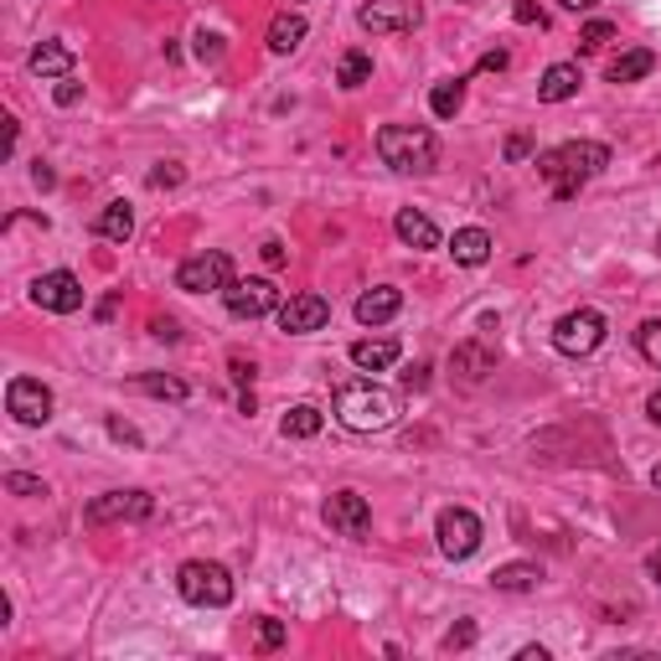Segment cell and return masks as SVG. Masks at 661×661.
Here are the masks:
<instances>
[{"label":"cell","instance_id":"obj_2","mask_svg":"<svg viewBox=\"0 0 661 661\" xmlns=\"http://www.w3.org/2000/svg\"><path fill=\"white\" fill-rule=\"evenodd\" d=\"M398 413H404L398 393L383 388V383H372V377H351V383L336 388V419H341L347 429H357V434L393 429L398 424Z\"/></svg>","mask_w":661,"mask_h":661},{"label":"cell","instance_id":"obj_27","mask_svg":"<svg viewBox=\"0 0 661 661\" xmlns=\"http://www.w3.org/2000/svg\"><path fill=\"white\" fill-rule=\"evenodd\" d=\"M135 388L151 393V398H166V404H187V393H192L181 377H166V372H140Z\"/></svg>","mask_w":661,"mask_h":661},{"label":"cell","instance_id":"obj_24","mask_svg":"<svg viewBox=\"0 0 661 661\" xmlns=\"http://www.w3.org/2000/svg\"><path fill=\"white\" fill-rule=\"evenodd\" d=\"M491 584H496L502 594H527V589L543 584V568L538 564H502L496 574H491Z\"/></svg>","mask_w":661,"mask_h":661},{"label":"cell","instance_id":"obj_33","mask_svg":"<svg viewBox=\"0 0 661 661\" xmlns=\"http://www.w3.org/2000/svg\"><path fill=\"white\" fill-rule=\"evenodd\" d=\"M285 646V625L274 621V615H264L259 621V651H279Z\"/></svg>","mask_w":661,"mask_h":661},{"label":"cell","instance_id":"obj_19","mask_svg":"<svg viewBox=\"0 0 661 661\" xmlns=\"http://www.w3.org/2000/svg\"><path fill=\"white\" fill-rule=\"evenodd\" d=\"M579 83H584V73L574 62H553L543 73V83H538V98H543V104H564V98L579 94Z\"/></svg>","mask_w":661,"mask_h":661},{"label":"cell","instance_id":"obj_25","mask_svg":"<svg viewBox=\"0 0 661 661\" xmlns=\"http://www.w3.org/2000/svg\"><path fill=\"white\" fill-rule=\"evenodd\" d=\"M651 68H657V52H646V47H630V52H621V58L610 62V83H641Z\"/></svg>","mask_w":661,"mask_h":661},{"label":"cell","instance_id":"obj_41","mask_svg":"<svg viewBox=\"0 0 661 661\" xmlns=\"http://www.w3.org/2000/svg\"><path fill=\"white\" fill-rule=\"evenodd\" d=\"M517 21H522V26H543V11H538L532 0H517Z\"/></svg>","mask_w":661,"mask_h":661},{"label":"cell","instance_id":"obj_21","mask_svg":"<svg viewBox=\"0 0 661 661\" xmlns=\"http://www.w3.org/2000/svg\"><path fill=\"white\" fill-rule=\"evenodd\" d=\"M26 68H32L37 79H68V73H73V47H62V41H41L37 52L26 58Z\"/></svg>","mask_w":661,"mask_h":661},{"label":"cell","instance_id":"obj_8","mask_svg":"<svg viewBox=\"0 0 661 661\" xmlns=\"http://www.w3.org/2000/svg\"><path fill=\"white\" fill-rule=\"evenodd\" d=\"M419 21H424L419 0H368V5L357 11V26H362L368 37H398V32H413Z\"/></svg>","mask_w":661,"mask_h":661},{"label":"cell","instance_id":"obj_37","mask_svg":"<svg viewBox=\"0 0 661 661\" xmlns=\"http://www.w3.org/2000/svg\"><path fill=\"white\" fill-rule=\"evenodd\" d=\"M470 641H476V625H455V630H449V636H445V651H466V646Z\"/></svg>","mask_w":661,"mask_h":661},{"label":"cell","instance_id":"obj_26","mask_svg":"<svg viewBox=\"0 0 661 661\" xmlns=\"http://www.w3.org/2000/svg\"><path fill=\"white\" fill-rule=\"evenodd\" d=\"M321 424H326V413L315 409V404H295L290 413H285V440H315L321 434Z\"/></svg>","mask_w":661,"mask_h":661},{"label":"cell","instance_id":"obj_47","mask_svg":"<svg viewBox=\"0 0 661 661\" xmlns=\"http://www.w3.org/2000/svg\"><path fill=\"white\" fill-rule=\"evenodd\" d=\"M517 657H522V661H548V651H543V646H522Z\"/></svg>","mask_w":661,"mask_h":661},{"label":"cell","instance_id":"obj_32","mask_svg":"<svg viewBox=\"0 0 661 661\" xmlns=\"http://www.w3.org/2000/svg\"><path fill=\"white\" fill-rule=\"evenodd\" d=\"M5 491H11V496H47V486H41L37 476H21V470L5 476Z\"/></svg>","mask_w":661,"mask_h":661},{"label":"cell","instance_id":"obj_6","mask_svg":"<svg viewBox=\"0 0 661 661\" xmlns=\"http://www.w3.org/2000/svg\"><path fill=\"white\" fill-rule=\"evenodd\" d=\"M604 315L589 311V305H579V311L558 315V326H553V347L564 351V357H589V351L604 341Z\"/></svg>","mask_w":661,"mask_h":661},{"label":"cell","instance_id":"obj_14","mask_svg":"<svg viewBox=\"0 0 661 661\" xmlns=\"http://www.w3.org/2000/svg\"><path fill=\"white\" fill-rule=\"evenodd\" d=\"M279 330L285 336H311L330 321V300L326 295H290V300H279Z\"/></svg>","mask_w":661,"mask_h":661},{"label":"cell","instance_id":"obj_7","mask_svg":"<svg viewBox=\"0 0 661 661\" xmlns=\"http://www.w3.org/2000/svg\"><path fill=\"white\" fill-rule=\"evenodd\" d=\"M151 512H156V496L130 486V491H104V496H94L83 517H88L94 527H109V522H145Z\"/></svg>","mask_w":661,"mask_h":661},{"label":"cell","instance_id":"obj_44","mask_svg":"<svg viewBox=\"0 0 661 661\" xmlns=\"http://www.w3.org/2000/svg\"><path fill=\"white\" fill-rule=\"evenodd\" d=\"M646 419H651V424L661 429V388L651 393V398H646Z\"/></svg>","mask_w":661,"mask_h":661},{"label":"cell","instance_id":"obj_46","mask_svg":"<svg viewBox=\"0 0 661 661\" xmlns=\"http://www.w3.org/2000/svg\"><path fill=\"white\" fill-rule=\"evenodd\" d=\"M558 5H564V11H594L600 0H558Z\"/></svg>","mask_w":661,"mask_h":661},{"label":"cell","instance_id":"obj_11","mask_svg":"<svg viewBox=\"0 0 661 661\" xmlns=\"http://www.w3.org/2000/svg\"><path fill=\"white\" fill-rule=\"evenodd\" d=\"M5 413L26 429L47 424V419H52V388L37 383V377H11V388H5Z\"/></svg>","mask_w":661,"mask_h":661},{"label":"cell","instance_id":"obj_17","mask_svg":"<svg viewBox=\"0 0 661 661\" xmlns=\"http://www.w3.org/2000/svg\"><path fill=\"white\" fill-rule=\"evenodd\" d=\"M393 233L404 238L409 249H440V228H434V217H424L419 207H404V213L393 217Z\"/></svg>","mask_w":661,"mask_h":661},{"label":"cell","instance_id":"obj_9","mask_svg":"<svg viewBox=\"0 0 661 661\" xmlns=\"http://www.w3.org/2000/svg\"><path fill=\"white\" fill-rule=\"evenodd\" d=\"M228 285H233V259H228L223 249L196 253V259H187V264L176 269V290H187V295L228 290Z\"/></svg>","mask_w":661,"mask_h":661},{"label":"cell","instance_id":"obj_50","mask_svg":"<svg viewBox=\"0 0 661 661\" xmlns=\"http://www.w3.org/2000/svg\"><path fill=\"white\" fill-rule=\"evenodd\" d=\"M657 253H661V233H657Z\"/></svg>","mask_w":661,"mask_h":661},{"label":"cell","instance_id":"obj_29","mask_svg":"<svg viewBox=\"0 0 661 661\" xmlns=\"http://www.w3.org/2000/svg\"><path fill=\"white\" fill-rule=\"evenodd\" d=\"M368 79H372V58H368V52H347L341 68H336V83H341V88H362Z\"/></svg>","mask_w":661,"mask_h":661},{"label":"cell","instance_id":"obj_5","mask_svg":"<svg viewBox=\"0 0 661 661\" xmlns=\"http://www.w3.org/2000/svg\"><path fill=\"white\" fill-rule=\"evenodd\" d=\"M434 538H440V553H445L449 564H466L486 532H481V517L470 506H445L440 522H434Z\"/></svg>","mask_w":661,"mask_h":661},{"label":"cell","instance_id":"obj_42","mask_svg":"<svg viewBox=\"0 0 661 661\" xmlns=\"http://www.w3.org/2000/svg\"><path fill=\"white\" fill-rule=\"evenodd\" d=\"M109 434H115L119 445H140V434L130 424H124V419H109Z\"/></svg>","mask_w":661,"mask_h":661},{"label":"cell","instance_id":"obj_49","mask_svg":"<svg viewBox=\"0 0 661 661\" xmlns=\"http://www.w3.org/2000/svg\"><path fill=\"white\" fill-rule=\"evenodd\" d=\"M651 486H657V491H661V466H657V470H651Z\"/></svg>","mask_w":661,"mask_h":661},{"label":"cell","instance_id":"obj_18","mask_svg":"<svg viewBox=\"0 0 661 661\" xmlns=\"http://www.w3.org/2000/svg\"><path fill=\"white\" fill-rule=\"evenodd\" d=\"M491 249H496V243H491L486 228H460V233L449 238V253H455V264H466V269H481V264L491 259Z\"/></svg>","mask_w":661,"mask_h":661},{"label":"cell","instance_id":"obj_43","mask_svg":"<svg viewBox=\"0 0 661 661\" xmlns=\"http://www.w3.org/2000/svg\"><path fill=\"white\" fill-rule=\"evenodd\" d=\"M228 368H233V383H253V362H243V357H233Z\"/></svg>","mask_w":661,"mask_h":661},{"label":"cell","instance_id":"obj_40","mask_svg":"<svg viewBox=\"0 0 661 661\" xmlns=\"http://www.w3.org/2000/svg\"><path fill=\"white\" fill-rule=\"evenodd\" d=\"M506 62H512V58H506V47H491L486 58H481V73H502Z\"/></svg>","mask_w":661,"mask_h":661},{"label":"cell","instance_id":"obj_10","mask_svg":"<svg viewBox=\"0 0 661 661\" xmlns=\"http://www.w3.org/2000/svg\"><path fill=\"white\" fill-rule=\"evenodd\" d=\"M223 305L238 321H264V315L279 311V290H274V279H233L223 290Z\"/></svg>","mask_w":661,"mask_h":661},{"label":"cell","instance_id":"obj_34","mask_svg":"<svg viewBox=\"0 0 661 661\" xmlns=\"http://www.w3.org/2000/svg\"><path fill=\"white\" fill-rule=\"evenodd\" d=\"M181 166H176V160H160L156 171H151V187H156V192H166V187H181Z\"/></svg>","mask_w":661,"mask_h":661},{"label":"cell","instance_id":"obj_48","mask_svg":"<svg viewBox=\"0 0 661 661\" xmlns=\"http://www.w3.org/2000/svg\"><path fill=\"white\" fill-rule=\"evenodd\" d=\"M646 568H651V579L661 584V548H657V553H651V558H646Z\"/></svg>","mask_w":661,"mask_h":661},{"label":"cell","instance_id":"obj_22","mask_svg":"<svg viewBox=\"0 0 661 661\" xmlns=\"http://www.w3.org/2000/svg\"><path fill=\"white\" fill-rule=\"evenodd\" d=\"M300 41H305V16H300V11H279V16L269 21V52L290 58Z\"/></svg>","mask_w":661,"mask_h":661},{"label":"cell","instance_id":"obj_36","mask_svg":"<svg viewBox=\"0 0 661 661\" xmlns=\"http://www.w3.org/2000/svg\"><path fill=\"white\" fill-rule=\"evenodd\" d=\"M52 98H58L62 109H73V104H79V98H83V83H73V73H68V79H62L58 88H52Z\"/></svg>","mask_w":661,"mask_h":661},{"label":"cell","instance_id":"obj_12","mask_svg":"<svg viewBox=\"0 0 661 661\" xmlns=\"http://www.w3.org/2000/svg\"><path fill=\"white\" fill-rule=\"evenodd\" d=\"M32 300H37L41 311H52V315H73L83 311V285H79V274H68V269H47L32 279Z\"/></svg>","mask_w":661,"mask_h":661},{"label":"cell","instance_id":"obj_35","mask_svg":"<svg viewBox=\"0 0 661 661\" xmlns=\"http://www.w3.org/2000/svg\"><path fill=\"white\" fill-rule=\"evenodd\" d=\"M196 58L217 62V58H223V37H213V32H196Z\"/></svg>","mask_w":661,"mask_h":661},{"label":"cell","instance_id":"obj_30","mask_svg":"<svg viewBox=\"0 0 661 661\" xmlns=\"http://www.w3.org/2000/svg\"><path fill=\"white\" fill-rule=\"evenodd\" d=\"M636 347H641V357L651 362V368H661V321H641V330H636Z\"/></svg>","mask_w":661,"mask_h":661},{"label":"cell","instance_id":"obj_16","mask_svg":"<svg viewBox=\"0 0 661 661\" xmlns=\"http://www.w3.org/2000/svg\"><path fill=\"white\" fill-rule=\"evenodd\" d=\"M404 357V347L393 341V336H362V341H351V362L362 372H383V368H393Z\"/></svg>","mask_w":661,"mask_h":661},{"label":"cell","instance_id":"obj_13","mask_svg":"<svg viewBox=\"0 0 661 661\" xmlns=\"http://www.w3.org/2000/svg\"><path fill=\"white\" fill-rule=\"evenodd\" d=\"M326 527L330 532H341V538H368V527H372V506L368 496H357V491H330L326 496Z\"/></svg>","mask_w":661,"mask_h":661},{"label":"cell","instance_id":"obj_38","mask_svg":"<svg viewBox=\"0 0 661 661\" xmlns=\"http://www.w3.org/2000/svg\"><path fill=\"white\" fill-rule=\"evenodd\" d=\"M532 156V135H512L506 140V160H527Z\"/></svg>","mask_w":661,"mask_h":661},{"label":"cell","instance_id":"obj_1","mask_svg":"<svg viewBox=\"0 0 661 661\" xmlns=\"http://www.w3.org/2000/svg\"><path fill=\"white\" fill-rule=\"evenodd\" d=\"M604 166H610V145H600V140H568L558 151L538 156V176L553 187L558 202H574L584 192V181L600 176Z\"/></svg>","mask_w":661,"mask_h":661},{"label":"cell","instance_id":"obj_45","mask_svg":"<svg viewBox=\"0 0 661 661\" xmlns=\"http://www.w3.org/2000/svg\"><path fill=\"white\" fill-rule=\"evenodd\" d=\"M264 259L279 269V264H285V243H274V238H269V243H264Z\"/></svg>","mask_w":661,"mask_h":661},{"label":"cell","instance_id":"obj_31","mask_svg":"<svg viewBox=\"0 0 661 661\" xmlns=\"http://www.w3.org/2000/svg\"><path fill=\"white\" fill-rule=\"evenodd\" d=\"M604 41H615V21H589V26L579 32V47H584V52H600Z\"/></svg>","mask_w":661,"mask_h":661},{"label":"cell","instance_id":"obj_39","mask_svg":"<svg viewBox=\"0 0 661 661\" xmlns=\"http://www.w3.org/2000/svg\"><path fill=\"white\" fill-rule=\"evenodd\" d=\"M151 336H156V341H181V326H176L171 315H160L156 326H151Z\"/></svg>","mask_w":661,"mask_h":661},{"label":"cell","instance_id":"obj_20","mask_svg":"<svg viewBox=\"0 0 661 661\" xmlns=\"http://www.w3.org/2000/svg\"><path fill=\"white\" fill-rule=\"evenodd\" d=\"M449 368L460 372V383H481V377L496 368V351H486L481 341H466V347L449 351Z\"/></svg>","mask_w":661,"mask_h":661},{"label":"cell","instance_id":"obj_15","mask_svg":"<svg viewBox=\"0 0 661 661\" xmlns=\"http://www.w3.org/2000/svg\"><path fill=\"white\" fill-rule=\"evenodd\" d=\"M404 311V290L398 285H372L368 295H357V321L362 326H388Z\"/></svg>","mask_w":661,"mask_h":661},{"label":"cell","instance_id":"obj_4","mask_svg":"<svg viewBox=\"0 0 661 661\" xmlns=\"http://www.w3.org/2000/svg\"><path fill=\"white\" fill-rule=\"evenodd\" d=\"M176 589H181V600L196 604V610H223V604H233V574L213 558H192V564L176 568Z\"/></svg>","mask_w":661,"mask_h":661},{"label":"cell","instance_id":"obj_28","mask_svg":"<svg viewBox=\"0 0 661 661\" xmlns=\"http://www.w3.org/2000/svg\"><path fill=\"white\" fill-rule=\"evenodd\" d=\"M460 104H466V79L434 83V94H429V109H434V119H455V115H460Z\"/></svg>","mask_w":661,"mask_h":661},{"label":"cell","instance_id":"obj_3","mask_svg":"<svg viewBox=\"0 0 661 661\" xmlns=\"http://www.w3.org/2000/svg\"><path fill=\"white\" fill-rule=\"evenodd\" d=\"M372 145H377V160L398 176H429L440 166V140L419 124H383Z\"/></svg>","mask_w":661,"mask_h":661},{"label":"cell","instance_id":"obj_23","mask_svg":"<svg viewBox=\"0 0 661 661\" xmlns=\"http://www.w3.org/2000/svg\"><path fill=\"white\" fill-rule=\"evenodd\" d=\"M94 233L109 238V243H130V233H135V213H130V202H109V207L98 213Z\"/></svg>","mask_w":661,"mask_h":661}]
</instances>
